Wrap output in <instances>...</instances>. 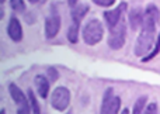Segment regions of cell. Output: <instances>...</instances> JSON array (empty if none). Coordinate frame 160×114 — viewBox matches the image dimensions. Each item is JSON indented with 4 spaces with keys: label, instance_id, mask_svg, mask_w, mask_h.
Wrapping results in <instances>:
<instances>
[{
    "label": "cell",
    "instance_id": "1",
    "mask_svg": "<svg viewBox=\"0 0 160 114\" xmlns=\"http://www.w3.org/2000/svg\"><path fill=\"white\" fill-rule=\"evenodd\" d=\"M159 21V8L155 4H149L146 7L143 16V23L141 27V34L135 42V52L136 56H145L153 47L156 37V24Z\"/></svg>",
    "mask_w": 160,
    "mask_h": 114
},
{
    "label": "cell",
    "instance_id": "2",
    "mask_svg": "<svg viewBox=\"0 0 160 114\" xmlns=\"http://www.w3.org/2000/svg\"><path fill=\"white\" fill-rule=\"evenodd\" d=\"M104 27L101 21L97 18H91L83 27V41L87 45H97L102 39Z\"/></svg>",
    "mask_w": 160,
    "mask_h": 114
},
{
    "label": "cell",
    "instance_id": "3",
    "mask_svg": "<svg viewBox=\"0 0 160 114\" xmlns=\"http://www.w3.org/2000/svg\"><path fill=\"white\" fill-rule=\"evenodd\" d=\"M70 104V90L65 86H59L51 95V106L58 111H65Z\"/></svg>",
    "mask_w": 160,
    "mask_h": 114
},
{
    "label": "cell",
    "instance_id": "4",
    "mask_svg": "<svg viewBox=\"0 0 160 114\" xmlns=\"http://www.w3.org/2000/svg\"><path fill=\"white\" fill-rule=\"evenodd\" d=\"M125 38H127V24L124 20H121L115 27L110 30L108 45L111 49H121L125 44Z\"/></svg>",
    "mask_w": 160,
    "mask_h": 114
},
{
    "label": "cell",
    "instance_id": "5",
    "mask_svg": "<svg viewBox=\"0 0 160 114\" xmlns=\"http://www.w3.org/2000/svg\"><path fill=\"white\" fill-rule=\"evenodd\" d=\"M121 109V97L114 96V90L107 89L102 96V104L100 114H118Z\"/></svg>",
    "mask_w": 160,
    "mask_h": 114
},
{
    "label": "cell",
    "instance_id": "6",
    "mask_svg": "<svg viewBox=\"0 0 160 114\" xmlns=\"http://www.w3.org/2000/svg\"><path fill=\"white\" fill-rule=\"evenodd\" d=\"M61 24H62V20L61 16L58 14V11L53 10L49 16L47 17L45 20V37L48 39H52L58 35L59 30H61Z\"/></svg>",
    "mask_w": 160,
    "mask_h": 114
},
{
    "label": "cell",
    "instance_id": "7",
    "mask_svg": "<svg viewBox=\"0 0 160 114\" xmlns=\"http://www.w3.org/2000/svg\"><path fill=\"white\" fill-rule=\"evenodd\" d=\"M125 8H127V4H125V3H121L117 8H114V10H108V11L104 13L105 24H107V27L110 28V30L114 28L122 20V14H124Z\"/></svg>",
    "mask_w": 160,
    "mask_h": 114
},
{
    "label": "cell",
    "instance_id": "8",
    "mask_svg": "<svg viewBox=\"0 0 160 114\" xmlns=\"http://www.w3.org/2000/svg\"><path fill=\"white\" fill-rule=\"evenodd\" d=\"M7 35L14 42H20L22 39V25H21V21L17 17H11L10 21H8Z\"/></svg>",
    "mask_w": 160,
    "mask_h": 114
},
{
    "label": "cell",
    "instance_id": "9",
    "mask_svg": "<svg viewBox=\"0 0 160 114\" xmlns=\"http://www.w3.org/2000/svg\"><path fill=\"white\" fill-rule=\"evenodd\" d=\"M34 83H35V89L38 92L39 97L41 99H47L49 95V87H51V82L47 76L44 75H37L34 79Z\"/></svg>",
    "mask_w": 160,
    "mask_h": 114
},
{
    "label": "cell",
    "instance_id": "10",
    "mask_svg": "<svg viewBox=\"0 0 160 114\" xmlns=\"http://www.w3.org/2000/svg\"><path fill=\"white\" fill-rule=\"evenodd\" d=\"M8 92H10V96H11V99H13V101L18 107L28 106V104H30V103H28L27 96L24 95V92H22V90L20 89L16 83H10V85H8Z\"/></svg>",
    "mask_w": 160,
    "mask_h": 114
},
{
    "label": "cell",
    "instance_id": "11",
    "mask_svg": "<svg viewBox=\"0 0 160 114\" xmlns=\"http://www.w3.org/2000/svg\"><path fill=\"white\" fill-rule=\"evenodd\" d=\"M143 16L145 11L141 7H133L132 10L128 14V20H129V25L133 31L138 30L139 27H142V23H143Z\"/></svg>",
    "mask_w": 160,
    "mask_h": 114
},
{
    "label": "cell",
    "instance_id": "12",
    "mask_svg": "<svg viewBox=\"0 0 160 114\" xmlns=\"http://www.w3.org/2000/svg\"><path fill=\"white\" fill-rule=\"evenodd\" d=\"M87 13H88V6L87 4H76L75 7H72V13H70V16H72V20H73L75 24H80Z\"/></svg>",
    "mask_w": 160,
    "mask_h": 114
},
{
    "label": "cell",
    "instance_id": "13",
    "mask_svg": "<svg viewBox=\"0 0 160 114\" xmlns=\"http://www.w3.org/2000/svg\"><path fill=\"white\" fill-rule=\"evenodd\" d=\"M27 99H28V103H30L31 113L32 114H41V106H39L38 100H37V96H35V93L32 92V89H28Z\"/></svg>",
    "mask_w": 160,
    "mask_h": 114
},
{
    "label": "cell",
    "instance_id": "14",
    "mask_svg": "<svg viewBox=\"0 0 160 114\" xmlns=\"http://www.w3.org/2000/svg\"><path fill=\"white\" fill-rule=\"evenodd\" d=\"M79 30H80V24H75V23H72V25L68 30V39L72 44H76L79 41Z\"/></svg>",
    "mask_w": 160,
    "mask_h": 114
},
{
    "label": "cell",
    "instance_id": "15",
    "mask_svg": "<svg viewBox=\"0 0 160 114\" xmlns=\"http://www.w3.org/2000/svg\"><path fill=\"white\" fill-rule=\"evenodd\" d=\"M146 101H148L146 96H141V97L135 101V106H133L132 114H142V113H143L145 107H146Z\"/></svg>",
    "mask_w": 160,
    "mask_h": 114
},
{
    "label": "cell",
    "instance_id": "16",
    "mask_svg": "<svg viewBox=\"0 0 160 114\" xmlns=\"http://www.w3.org/2000/svg\"><path fill=\"white\" fill-rule=\"evenodd\" d=\"M10 8L16 13H24L27 6L24 0H10Z\"/></svg>",
    "mask_w": 160,
    "mask_h": 114
},
{
    "label": "cell",
    "instance_id": "17",
    "mask_svg": "<svg viewBox=\"0 0 160 114\" xmlns=\"http://www.w3.org/2000/svg\"><path fill=\"white\" fill-rule=\"evenodd\" d=\"M47 75L49 82H56L59 79V72L55 69V68H48L47 69Z\"/></svg>",
    "mask_w": 160,
    "mask_h": 114
},
{
    "label": "cell",
    "instance_id": "18",
    "mask_svg": "<svg viewBox=\"0 0 160 114\" xmlns=\"http://www.w3.org/2000/svg\"><path fill=\"white\" fill-rule=\"evenodd\" d=\"M142 114H158V104L156 103H150L146 109L143 110Z\"/></svg>",
    "mask_w": 160,
    "mask_h": 114
},
{
    "label": "cell",
    "instance_id": "19",
    "mask_svg": "<svg viewBox=\"0 0 160 114\" xmlns=\"http://www.w3.org/2000/svg\"><path fill=\"white\" fill-rule=\"evenodd\" d=\"M97 6H101V7H110L115 3V0H93Z\"/></svg>",
    "mask_w": 160,
    "mask_h": 114
},
{
    "label": "cell",
    "instance_id": "20",
    "mask_svg": "<svg viewBox=\"0 0 160 114\" xmlns=\"http://www.w3.org/2000/svg\"><path fill=\"white\" fill-rule=\"evenodd\" d=\"M17 114H32L31 113V109H30V104L28 106H21L17 109Z\"/></svg>",
    "mask_w": 160,
    "mask_h": 114
},
{
    "label": "cell",
    "instance_id": "21",
    "mask_svg": "<svg viewBox=\"0 0 160 114\" xmlns=\"http://www.w3.org/2000/svg\"><path fill=\"white\" fill-rule=\"evenodd\" d=\"M78 2L79 0H68V4H69L70 7H75V6L78 4Z\"/></svg>",
    "mask_w": 160,
    "mask_h": 114
},
{
    "label": "cell",
    "instance_id": "22",
    "mask_svg": "<svg viewBox=\"0 0 160 114\" xmlns=\"http://www.w3.org/2000/svg\"><path fill=\"white\" fill-rule=\"evenodd\" d=\"M3 17H4V8L0 6V20H3Z\"/></svg>",
    "mask_w": 160,
    "mask_h": 114
},
{
    "label": "cell",
    "instance_id": "23",
    "mask_svg": "<svg viewBox=\"0 0 160 114\" xmlns=\"http://www.w3.org/2000/svg\"><path fill=\"white\" fill-rule=\"evenodd\" d=\"M121 114H129V110H128V109H124V110L121 111Z\"/></svg>",
    "mask_w": 160,
    "mask_h": 114
},
{
    "label": "cell",
    "instance_id": "24",
    "mask_svg": "<svg viewBox=\"0 0 160 114\" xmlns=\"http://www.w3.org/2000/svg\"><path fill=\"white\" fill-rule=\"evenodd\" d=\"M28 2H30V3H31V4H35V3H38V2H39V0H28Z\"/></svg>",
    "mask_w": 160,
    "mask_h": 114
},
{
    "label": "cell",
    "instance_id": "25",
    "mask_svg": "<svg viewBox=\"0 0 160 114\" xmlns=\"http://www.w3.org/2000/svg\"><path fill=\"white\" fill-rule=\"evenodd\" d=\"M0 114H6V110H4V109H2V110H0Z\"/></svg>",
    "mask_w": 160,
    "mask_h": 114
},
{
    "label": "cell",
    "instance_id": "26",
    "mask_svg": "<svg viewBox=\"0 0 160 114\" xmlns=\"http://www.w3.org/2000/svg\"><path fill=\"white\" fill-rule=\"evenodd\" d=\"M6 2V0H0V4H3V3H4Z\"/></svg>",
    "mask_w": 160,
    "mask_h": 114
},
{
    "label": "cell",
    "instance_id": "27",
    "mask_svg": "<svg viewBox=\"0 0 160 114\" xmlns=\"http://www.w3.org/2000/svg\"><path fill=\"white\" fill-rule=\"evenodd\" d=\"M66 114H73V111H72V110H70V111H68Z\"/></svg>",
    "mask_w": 160,
    "mask_h": 114
},
{
    "label": "cell",
    "instance_id": "28",
    "mask_svg": "<svg viewBox=\"0 0 160 114\" xmlns=\"http://www.w3.org/2000/svg\"><path fill=\"white\" fill-rule=\"evenodd\" d=\"M159 39H160V35H159Z\"/></svg>",
    "mask_w": 160,
    "mask_h": 114
}]
</instances>
